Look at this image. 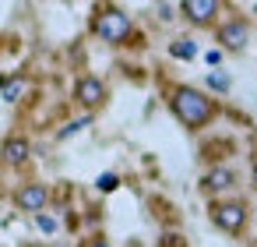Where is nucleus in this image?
<instances>
[{
	"instance_id": "0eeeda50",
	"label": "nucleus",
	"mask_w": 257,
	"mask_h": 247,
	"mask_svg": "<svg viewBox=\"0 0 257 247\" xmlns=\"http://www.w3.org/2000/svg\"><path fill=\"white\" fill-rule=\"evenodd\" d=\"M218 43H222L225 50H243V46H246V25H243V18L225 22V25L218 29Z\"/></svg>"
},
{
	"instance_id": "f03ea898",
	"label": "nucleus",
	"mask_w": 257,
	"mask_h": 247,
	"mask_svg": "<svg viewBox=\"0 0 257 247\" xmlns=\"http://www.w3.org/2000/svg\"><path fill=\"white\" fill-rule=\"evenodd\" d=\"M92 32L102 43H109V46H123L131 39V32H134V25H131V18L120 8H102L95 15V22H92Z\"/></svg>"
},
{
	"instance_id": "f3484780",
	"label": "nucleus",
	"mask_w": 257,
	"mask_h": 247,
	"mask_svg": "<svg viewBox=\"0 0 257 247\" xmlns=\"http://www.w3.org/2000/svg\"><path fill=\"white\" fill-rule=\"evenodd\" d=\"M253 11H257V4H253Z\"/></svg>"
},
{
	"instance_id": "423d86ee",
	"label": "nucleus",
	"mask_w": 257,
	"mask_h": 247,
	"mask_svg": "<svg viewBox=\"0 0 257 247\" xmlns=\"http://www.w3.org/2000/svg\"><path fill=\"white\" fill-rule=\"evenodd\" d=\"M46 198H50V191H46V184H25L18 194H15V201H18V208H25V212H43L46 208Z\"/></svg>"
},
{
	"instance_id": "9b49d317",
	"label": "nucleus",
	"mask_w": 257,
	"mask_h": 247,
	"mask_svg": "<svg viewBox=\"0 0 257 247\" xmlns=\"http://www.w3.org/2000/svg\"><path fill=\"white\" fill-rule=\"evenodd\" d=\"M169 53L180 57V60H190V57H197V46H194L190 39H176V43L169 46Z\"/></svg>"
},
{
	"instance_id": "7ed1b4c3",
	"label": "nucleus",
	"mask_w": 257,
	"mask_h": 247,
	"mask_svg": "<svg viewBox=\"0 0 257 247\" xmlns=\"http://www.w3.org/2000/svg\"><path fill=\"white\" fill-rule=\"evenodd\" d=\"M208 212H211V222L225 233H239L246 226V205L243 201H215Z\"/></svg>"
},
{
	"instance_id": "4468645a",
	"label": "nucleus",
	"mask_w": 257,
	"mask_h": 247,
	"mask_svg": "<svg viewBox=\"0 0 257 247\" xmlns=\"http://www.w3.org/2000/svg\"><path fill=\"white\" fill-rule=\"evenodd\" d=\"M208 85H211V89H218V92H225V89H229V78H225V74H211V78H208Z\"/></svg>"
},
{
	"instance_id": "f257e3e1",
	"label": "nucleus",
	"mask_w": 257,
	"mask_h": 247,
	"mask_svg": "<svg viewBox=\"0 0 257 247\" xmlns=\"http://www.w3.org/2000/svg\"><path fill=\"white\" fill-rule=\"evenodd\" d=\"M169 106H173L176 120H180L183 127H190V131L204 127V124L215 117V103H211L204 92L190 89V85H180V89H173V92H169Z\"/></svg>"
},
{
	"instance_id": "2eb2a0df",
	"label": "nucleus",
	"mask_w": 257,
	"mask_h": 247,
	"mask_svg": "<svg viewBox=\"0 0 257 247\" xmlns=\"http://www.w3.org/2000/svg\"><path fill=\"white\" fill-rule=\"evenodd\" d=\"M85 124H88V117H81V120H74V124H67V127L60 131V138H67V134H74V131H81Z\"/></svg>"
},
{
	"instance_id": "dca6fc26",
	"label": "nucleus",
	"mask_w": 257,
	"mask_h": 247,
	"mask_svg": "<svg viewBox=\"0 0 257 247\" xmlns=\"http://www.w3.org/2000/svg\"><path fill=\"white\" fill-rule=\"evenodd\" d=\"M85 247H109V240H102V236H92V240H85Z\"/></svg>"
},
{
	"instance_id": "1a4fd4ad",
	"label": "nucleus",
	"mask_w": 257,
	"mask_h": 247,
	"mask_svg": "<svg viewBox=\"0 0 257 247\" xmlns=\"http://www.w3.org/2000/svg\"><path fill=\"white\" fill-rule=\"evenodd\" d=\"M0 96H4V103H18L25 96V78H0Z\"/></svg>"
},
{
	"instance_id": "9d476101",
	"label": "nucleus",
	"mask_w": 257,
	"mask_h": 247,
	"mask_svg": "<svg viewBox=\"0 0 257 247\" xmlns=\"http://www.w3.org/2000/svg\"><path fill=\"white\" fill-rule=\"evenodd\" d=\"M232 180H236V177L218 166V170H211V173L204 177V191H225V187H232Z\"/></svg>"
},
{
	"instance_id": "39448f33",
	"label": "nucleus",
	"mask_w": 257,
	"mask_h": 247,
	"mask_svg": "<svg viewBox=\"0 0 257 247\" xmlns=\"http://www.w3.org/2000/svg\"><path fill=\"white\" fill-rule=\"evenodd\" d=\"M180 11L187 15V22L208 25V22H215V15H218L222 8H218V0H187V4H180Z\"/></svg>"
},
{
	"instance_id": "20e7f679",
	"label": "nucleus",
	"mask_w": 257,
	"mask_h": 247,
	"mask_svg": "<svg viewBox=\"0 0 257 247\" xmlns=\"http://www.w3.org/2000/svg\"><path fill=\"white\" fill-rule=\"evenodd\" d=\"M74 99L81 103V106H102L106 103V85L99 81V78H92V74H85V78H78V85H74Z\"/></svg>"
},
{
	"instance_id": "f8f14e48",
	"label": "nucleus",
	"mask_w": 257,
	"mask_h": 247,
	"mask_svg": "<svg viewBox=\"0 0 257 247\" xmlns=\"http://www.w3.org/2000/svg\"><path fill=\"white\" fill-rule=\"evenodd\" d=\"M95 184H99V191H116V184H120V180H116V173H102Z\"/></svg>"
},
{
	"instance_id": "ddd939ff",
	"label": "nucleus",
	"mask_w": 257,
	"mask_h": 247,
	"mask_svg": "<svg viewBox=\"0 0 257 247\" xmlns=\"http://www.w3.org/2000/svg\"><path fill=\"white\" fill-rule=\"evenodd\" d=\"M36 222H39V229H43V233H53V229H57V219H50V215H43V212L36 215Z\"/></svg>"
},
{
	"instance_id": "6e6552de",
	"label": "nucleus",
	"mask_w": 257,
	"mask_h": 247,
	"mask_svg": "<svg viewBox=\"0 0 257 247\" xmlns=\"http://www.w3.org/2000/svg\"><path fill=\"white\" fill-rule=\"evenodd\" d=\"M29 152H32V145H29L25 138H8L0 155H4V162H11V166H22V162L29 159Z\"/></svg>"
}]
</instances>
